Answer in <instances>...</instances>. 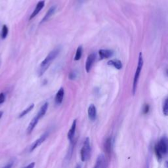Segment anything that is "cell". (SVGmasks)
Here are the masks:
<instances>
[{
  "label": "cell",
  "mask_w": 168,
  "mask_h": 168,
  "mask_svg": "<svg viewBox=\"0 0 168 168\" xmlns=\"http://www.w3.org/2000/svg\"><path fill=\"white\" fill-rule=\"evenodd\" d=\"M8 32H9V30H8L7 26L6 25H3L2 27V38L3 39L6 38L8 35Z\"/></svg>",
  "instance_id": "obj_21"
},
{
  "label": "cell",
  "mask_w": 168,
  "mask_h": 168,
  "mask_svg": "<svg viewBox=\"0 0 168 168\" xmlns=\"http://www.w3.org/2000/svg\"><path fill=\"white\" fill-rule=\"evenodd\" d=\"M48 106H49V104L48 102H45L42 105L41 108L39 109V112L37 114V116L39 118V119L43 118L45 116V114H46V112H47V111L48 109Z\"/></svg>",
  "instance_id": "obj_17"
},
{
  "label": "cell",
  "mask_w": 168,
  "mask_h": 168,
  "mask_svg": "<svg viewBox=\"0 0 168 168\" xmlns=\"http://www.w3.org/2000/svg\"><path fill=\"white\" fill-rule=\"evenodd\" d=\"M143 64H144V61H143V53L141 52V53H139V55H138L137 67L136 71H135V73L134 78H133V89H132V91H133V95L135 94L136 91H137V85H138V79H139L140 74H141V70H142Z\"/></svg>",
  "instance_id": "obj_3"
},
{
  "label": "cell",
  "mask_w": 168,
  "mask_h": 168,
  "mask_svg": "<svg viewBox=\"0 0 168 168\" xmlns=\"http://www.w3.org/2000/svg\"><path fill=\"white\" fill-rule=\"evenodd\" d=\"M44 5H45V2L44 1H39L37 3L35 9H34V11H33L32 13L31 14V15L30 16V20H32V19H34V17H35L40 12V11L42 10V9L44 7Z\"/></svg>",
  "instance_id": "obj_12"
},
{
  "label": "cell",
  "mask_w": 168,
  "mask_h": 168,
  "mask_svg": "<svg viewBox=\"0 0 168 168\" xmlns=\"http://www.w3.org/2000/svg\"><path fill=\"white\" fill-rule=\"evenodd\" d=\"M35 163L34 162H32V163H30V164H28V166H26L24 168H34V167H35Z\"/></svg>",
  "instance_id": "obj_26"
},
{
  "label": "cell",
  "mask_w": 168,
  "mask_h": 168,
  "mask_svg": "<svg viewBox=\"0 0 168 168\" xmlns=\"http://www.w3.org/2000/svg\"><path fill=\"white\" fill-rule=\"evenodd\" d=\"M149 111V106L148 105H145L143 108V112L144 114H147Z\"/></svg>",
  "instance_id": "obj_25"
},
{
  "label": "cell",
  "mask_w": 168,
  "mask_h": 168,
  "mask_svg": "<svg viewBox=\"0 0 168 168\" xmlns=\"http://www.w3.org/2000/svg\"><path fill=\"white\" fill-rule=\"evenodd\" d=\"M146 168H148V166H147V167H146Z\"/></svg>",
  "instance_id": "obj_31"
},
{
  "label": "cell",
  "mask_w": 168,
  "mask_h": 168,
  "mask_svg": "<svg viewBox=\"0 0 168 168\" xmlns=\"http://www.w3.org/2000/svg\"><path fill=\"white\" fill-rule=\"evenodd\" d=\"M56 6H52L49 8V9L48 11V12L47 13H46V15L44 16V17L43 18L42 20V22H46L48 20H49L51 17L53 16L55 13V11H56Z\"/></svg>",
  "instance_id": "obj_16"
},
{
  "label": "cell",
  "mask_w": 168,
  "mask_h": 168,
  "mask_svg": "<svg viewBox=\"0 0 168 168\" xmlns=\"http://www.w3.org/2000/svg\"><path fill=\"white\" fill-rule=\"evenodd\" d=\"M163 112L165 116H168V98L165 101L163 107Z\"/></svg>",
  "instance_id": "obj_22"
},
{
  "label": "cell",
  "mask_w": 168,
  "mask_h": 168,
  "mask_svg": "<svg viewBox=\"0 0 168 168\" xmlns=\"http://www.w3.org/2000/svg\"><path fill=\"white\" fill-rule=\"evenodd\" d=\"M76 125H77V120H74L72 122V124L71 125L70 129H69L68 132V140L70 141V142L74 141V135L75 133H76Z\"/></svg>",
  "instance_id": "obj_9"
},
{
  "label": "cell",
  "mask_w": 168,
  "mask_h": 168,
  "mask_svg": "<svg viewBox=\"0 0 168 168\" xmlns=\"http://www.w3.org/2000/svg\"><path fill=\"white\" fill-rule=\"evenodd\" d=\"M3 114V111H0V119L2 117V116Z\"/></svg>",
  "instance_id": "obj_28"
},
{
  "label": "cell",
  "mask_w": 168,
  "mask_h": 168,
  "mask_svg": "<svg viewBox=\"0 0 168 168\" xmlns=\"http://www.w3.org/2000/svg\"><path fill=\"white\" fill-rule=\"evenodd\" d=\"M75 144H76V141H72L70 142V147H69V148L68 150V152L66 153L65 160H64V161H63V165L66 167L69 164V163H70V161L72 158V156L73 154Z\"/></svg>",
  "instance_id": "obj_5"
},
{
  "label": "cell",
  "mask_w": 168,
  "mask_h": 168,
  "mask_svg": "<svg viewBox=\"0 0 168 168\" xmlns=\"http://www.w3.org/2000/svg\"><path fill=\"white\" fill-rule=\"evenodd\" d=\"M75 168H81V166H80V165L78 164V165L76 167H75Z\"/></svg>",
  "instance_id": "obj_29"
},
{
  "label": "cell",
  "mask_w": 168,
  "mask_h": 168,
  "mask_svg": "<svg viewBox=\"0 0 168 168\" xmlns=\"http://www.w3.org/2000/svg\"><path fill=\"white\" fill-rule=\"evenodd\" d=\"M91 148L90 145V141L88 137L85 138L84 141L83 147L80 150V156L81 160L82 161H85L88 160L91 156Z\"/></svg>",
  "instance_id": "obj_4"
},
{
  "label": "cell",
  "mask_w": 168,
  "mask_h": 168,
  "mask_svg": "<svg viewBox=\"0 0 168 168\" xmlns=\"http://www.w3.org/2000/svg\"><path fill=\"white\" fill-rule=\"evenodd\" d=\"M39 118L38 116L36 115L35 117L33 118V119L31 120L30 123L29 124L28 127H27V129H26V133L28 135H30V133L33 131V130L34 129V128H35L36 125L38 124V121L39 120Z\"/></svg>",
  "instance_id": "obj_10"
},
{
  "label": "cell",
  "mask_w": 168,
  "mask_h": 168,
  "mask_svg": "<svg viewBox=\"0 0 168 168\" xmlns=\"http://www.w3.org/2000/svg\"><path fill=\"white\" fill-rule=\"evenodd\" d=\"M107 65L109 66H112L114 67L115 68L118 69V70H121L122 68L123 65L122 62H121L120 60L118 59H114V60H110L108 61Z\"/></svg>",
  "instance_id": "obj_15"
},
{
  "label": "cell",
  "mask_w": 168,
  "mask_h": 168,
  "mask_svg": "<svg viewBox=\"0 0 168 168\" xmlns=\"http://www.w3.org/2000/svg\"><path fill=\"white\" fill-rule=\"evenodd\" d=\"M105 150L108 155L111 154L112 150V138L111 137L108 138L105 143Z\"/></svg>",
  "instance_id": "obj_18"
},
{
  "label": "cell",
  "mask_w": 168,
  "mask_h": 168,
  "mask_svg": "<svg viewBox=\"0 0 168 168\" xmlns=\"http://www.w3.org/2000/svg\"><path fill=\"white\" fill-rule=\"evenodd\" d=\"M5 101V95L3 93H0V105L3 104Z\"/></svg>",
  "instance_id": "obj_24"
},
{
  "label": "cell",
  "mask_w": 168,
  "mask_h": 168,
  "mask_svg": "<svg viewBox=\"0 0 168 168\" xmlns=\"http://www.w3.org/2000/svg\"><path fill=\"white\" fill-rule=\"evenodd\" d=\"M114 54V51L111 49H100L98 51V55H99L101 59H108L111 57Z\"/></svg>",
  "instance_id": "obj_11"
},
{
  "label": "cell",
  "mask_w": 168,
  "mask_h": 168,
  "mask_svg": "<svg viewBox=\"0 0 168 168\" xmlns=\"http://www.w3.org/2000/svg\"><path fill=\"white\" fill-rule=\"evenodd\" d=\"M88 116L91 121H95L97 118V109L93 104H91L88 108Z\"/></svg>",
  "instance_id": "obj_13"
},
{
  "label": "cell",
  "mask_w": 168,
  "mask_h": 168,
  "mask_svg": "<svg viewBox=\"0 0 168 168\" xmlns=\"http://www.w3.org/2000/svg\"><path fill=\"white\" fill-rule=\"evenodd\" d=\"M155 153L159 160L168 153V140L166 137L162 138L155 146Z\"/></svg>",
  "instance_id": "obj_2"
},
{
  "label": "cell",
  "mask_w": 168,
  "mask_h": 168,
  "mask_svg": "<svg viewBox=\"0 0 168 168\" xmlns=\"http://www.w3.org/2000/svg\"><path fill=\"white\" fill-rule=\"evenodd\" d=\"M93 168H107V159L103 154H101L98 156Z\"/></svg>",
  "instance_id": "obj_7"
},
{
  "label": "cell",
  "mask_w": 168,
  "mask_h": 168,
  "mask_svg": "<svg viewBox=\"0 0 168 168\" xmlns=\"http://www.w3.org/2000/svg\"><path fill=\"white\" fill-rule=\"evenodd\" d=\"M12 166H13V163H12V162H11V163H9L5 167H3V168H11V167H12Z\"/></svg>",
  "instance_id": "obj_27"
},
{
  "label": "cell",
  "mask_w": 168,
  "mask_h": 168,
  "mask_svg": "<svg viewBox=\"0 0 168 168\" xmlns=\"http://www.w3.org/2000/svg\"><path fill=\"white\" fill-rule=\"evenodd\" d=\"M167 75H168V70H167Z\"/></svg>",
  "instance_id": "obj_32"
},
{
  "label": "cell",
  "mask_w": 168,
  "mask_h": 168,
  "mask_svg": "<svg viewBox=\"0 0 168 168\" xmlns=\"http://www.w3.org/2000/svg\"><path fill=\"white\" fill-rule=\"evenodd\" d=\"M82 54H83V47L82 45H79L76 50V54H75L74 60L75 61H79L81 58H82Z\"/></svg>",
  "instance_id": "obj_19"
},
{
  "label": "cell",
  "mask_w": 168,
  "mask_h": 168,
  "mask_svg": "<svg viewBox=\"0 0 168 168\" xmlns=\"http://www.w3.org/2000/svg\"><path fill=\"white\" fill-rule=\"evenodd\" d=\"M77 78V73L75 71H72L69 74V76L68 78L71 79V80H74Z\"/></svg>",
  "instance_id": "obj_23"
},
{
  "label": "cell",
  "mask_w": 168,
  "mask_h": 168,
  "mask_svg": "<svg viewBox=\"0 0 168 168\" xmlns=\"http://www.w3.org/2000/svg\"><path fill=\"white\" fill-rule=\"evenodd\" d=\"M166 167L168 168V161H167L166 163Z\"/></svg>",
  "instance_id": "obj_30"
},
{
  "label": "cell",
  "mask_w": 168,
  "mask_h": 168,
  "mask_svg": "<svg viewBox=\"0 0 168 168\" xmlns=\"http://www.w3.org/2000/svg\"><path fill=\"white\" fill-rule=\"evenodd\" d=\"M64 95H65V90H64L63 88H61L59 91H57L55 98V101L57 105H59L62 103L64 98Z\"/></svg>",
  "instance_id": "obj_14"
},
{
  "label": "cell",
  "mask_w": 168,
  "mask_h": 168,
  "mask_svg": "<svg viewBox=\"0 0 168 168\" xmlns=\"http://www.w3.org/2000/svg\"><path fill=\"white\" fill-rule=\"evenodd\" d=\"M34 104H32L31 105H30L28 107H27L25 110H24V111H23L20 114L19 118H22V117H24L25 116H26L28 113H29V112H30L32 111V110L34 108Z\"/></svg>",
  "instance_id": "obj_20"
},
{
  "label": "cell",
  "mask_w": 168,
  "mask_h": 168,
  "mask_svg": "<svg viewBox=\"0 0 168 168\" xmlns=\"http://www.w3.org/2000/svg\"><path fill=\"white\" fill-rule=\"evenodd\" d=\"M49 136V132L48 131H46L45 133H44L39 138H38V139L35 141L34 142L33 144L31 145L30 148V152H32L34 151V150H35L37 147H38L39 146L41 145V144L47 139V138Z\"/></svg>",
  "instance_id": "obj_6"
},
{
  "label": "cell",
  "mask_w": 168,
  "mask_h": 168,
  "mask_svg": "<svg viewBox=\"0 0 168 168\" xmlns=\"http://www.w3.org/2000/svg\"><path fill=\"white\" fill-rule=\"evenodd\" d=\"M96 59V55L95 53H91L87 58L86 62H85V70L87 72H89L91 69L93 65V64Z\"/></svg>",
  "instance_id": "obj_8"
},
{
  "label": "cell",
  "mask_w": 168,
  "mask_h": 168,
  "mask_svg": "<svg viewBox=\"0 0 168 168\" xmlns=\"http://www.w3.org/2000/svg\"><path fill=\"white\" fill-rule=\"evenodd\" d=\"M61 51V48L57 47L55 48L53 50H52L50 53L45 57V59L42 61L40 65V68L38 71L39 76H41L44 74V72L47 70V69L49 68L51 62H53L56 58L59 55Z\"/></svg>",
  "instance_id": "obj_1"
}]
</instances>
